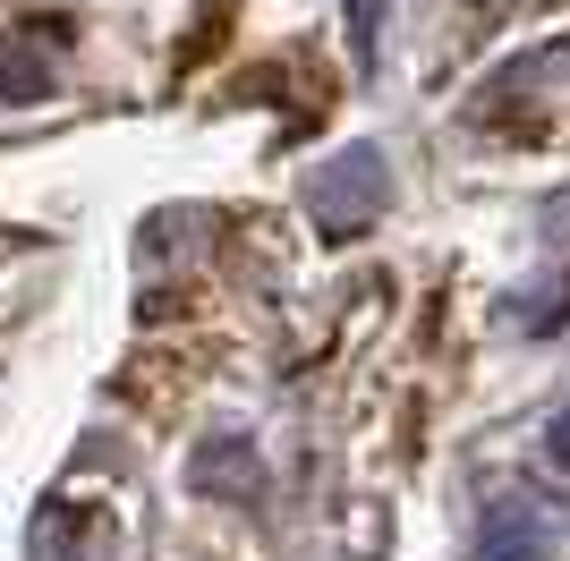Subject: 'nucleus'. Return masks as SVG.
Segmentation results:
<instances>
[{
    "mask_svg": "<svg viewBox=\"0 0 570 561\" xmlns=\"http://www.w3.org/2000/svg\"><path fill=\"white\" fill-rule=\"evenodd\" d=\"M553 460H562V468H570V425H562V443H553Z\"/></svg>",
    "mask_w": 570,
    "mask_h": 561,
    "instance_id": "nucleus-1",
    "label": "nucleus"
}]
</instances>
